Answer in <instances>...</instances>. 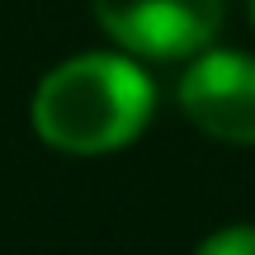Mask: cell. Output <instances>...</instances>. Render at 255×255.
Here are the masks:
<instances>
[{
  "label": "cell",
  "instance_id": "obj_4",
  "mask_svg": "<svg viewBox=\"0 0 255 255\" xmlns=\"http://www.w3.org/2000/svg\"><path fill=\"white\" fill-rule=\"evenodd\" d=\"M194 255H255V227H222Z\"/></svg>",
  "mask_w": 255,
  "mask_h": 255
},
{
  "label": "cell",
  "instance_id": "obj_2",
  "mask_svg": "<svg viewBox=\"0 0 255 255\" xmlns=\"http://www.w3.org/2000/svg\"><path fill=\"white\" fill-rule=\"evenodd\" d=\"M104 33L142 57H189L213 43L222 0H90Z\"/></svg>",
  "mask_w": 255,
  "mask_h": 255
},
{
  "label": "cell",
  "instance_id": "obj_5",
  "mask_svg": "<svg viewBox=\"0 0 255 255\" xmlns=\"http://www.w3.org/2000/svg\"><path fill=\"white\" fill-rule=\"evenodd\" d=\"M251 19H255V0H251Z\"/></svg>",
  "mask_w": 255,
  "mask_h": 255
},
{
  "label": "cell",
  "instance_id": "obj_1",
  "mask_svg": "<svg viewBox=\"0 0 255 255\" xmlns=\"http://www.w3.org/2000/svg\"><path fill=\"white\" fill-rule=\"evenodd\" d=\"M151 81L123 57H76L43 76L33 95V132L71 156H100L132 142L151 114Z\"/></svg>",
  "mask_w": 255,
  "mask_h": 255
},
{
  "label": "cell",
  "instance_id": "obj_3",
  "mask_svg": "<svg viewBox=\"0 0 255 255\" xmlns=\"http://www.w3.org/2000/svg\"><path fill=\"white\" fill-rule=\"evenodd\" d=\"M180 104L203 132L255 142V57L203 52L180 81Z\"/></svg>",
  "mask_w": 255,
  "mask_h": 255
}]
</instances>
